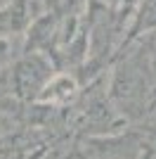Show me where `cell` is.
Returning a JSON list of instances; mask_svg holds the SVG:
<instances>
[{
	"mask_svg": "<svg viewBox=\"0 0 156 159\" xmlns=\"http://www.w3.org/2000/svg\"><path fill=\"white\" fill-rule=\"evenodd\" d=\"M95 147V157L97 159H137L142 143L132 133H123L116 138H102L90 143Z\"/></svg>",
	"mask_w": 156,
	"mask_h": 159,
	"instance_id": "cell-1",
	"label": "cell"
},
{
	"mask_svg": "<svg viewBox=\"0 0 156 159\" xmlns=\"http://www.w3.org/2000/svg\"><path fill=\"white\" fill-rule=\"evenodd\" d=\"M151 24H156V0H147L142 10V19H140V29H147Z\"/></svg>",
	"mask_w": 156,
	"mask_h": 159,
	"instance_id": "cell-2",
	"label": "cell"
},
{
	"mask_svg": "<svg viewBox=\"0 0 156 159\" xmlns=\"http://www.w3.org/2000/svg\"><path fill=\"white\" fill-rule=\"evenodd\" d=\"M137 159H151V150H144V152L140 154V157H137Z\"/></svg>",
	"mask_w": 156,
	"mask_h": 159,
	"instance_id": "cell-3",
	"label": "cell"
},
{
	"mask_svg": "<svg viewBox=\"0 0 156 159\" xmlns=\"http://www.w3.org/2000/svg\"><path fill=\"white\" fill-rule=\"evenodd\" d=\"M47 2H50V5H57V0H47Z\"/></svg>",
	"mask_w": 156,
	"mask_h": 159,
	"instance_id": "cell-4",
	"label": "cell"
}]
</instances>
